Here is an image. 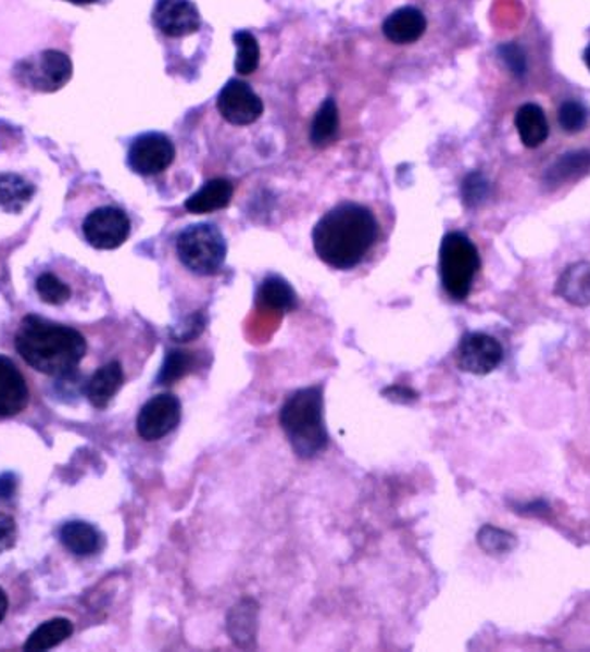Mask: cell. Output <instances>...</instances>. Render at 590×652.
Masks as SVG:
<instances>
[{"mask_svg": "<svg viewBox=\"0 0 590 652\" xmlns=\"http://www.w3.org/2000/svg\"><path fill=\"white\" fill-rule=\"evenodd\" d=\"M378 225L369 209L360 203L336 205L313 228V247L318 259L335 269L360 265L377 241Z\"/></svg>", "mask_w": 590, "mask_h": 652, "instance_id": "6da1fadb", "label": "cell"}, {"mask_svg": "<svg viewBox=\"0 0 590 652\" xmlns=\"http://www.w3.org/2000/svg\"><path fill=\"white\" fill-rule=\"evenodd\" d=\"M15 347L25 363L50 377H72L87 352L81 333L36 315L20 324Z\"/></svg>", "mask_w": 590, "mask_h": 652, "instance_id": "7a4b0ae2", "label": "cell"}, {"mask_svg": "<svg viewBox=\"0 0 590 652\" xmlns=\"http://www.w3.org/2000/svg\"><path fill=\"white\" fill-rule=\"evenodd\" d=\"M279 425L301 459H313L326 450L329 437L324 425V397L321 388L299 389L279 411Z\"/></svg>", "mask_w": 590, "mask_h": 652, "instance_id": "3957f363", "label": "cell"}, {"mask_svg": "<svg viewBox=\"0 0 590 652\" xmlns=\"http://www.w3.org/2000/svg\"><path fill=\"white\" fill-rule=\"evenodd\" d=\"M440 279L449 298L463 301L473 289L479 271V253L465 234L451 233L440 244Z\"/></svg>", "mask_w": 590, "mask_h": 652, "instance_id": "277c9868", "label": "cell"}, {"mask_svg": "<svg viewBox=\"0 0 590 652\" xmlns=\"http://www.w3.org/2000/svg\"><path fill=\"white\" fill-rule=\"evenodd\" d=\"M177 255L194 275H217L227 259V241L214 225H191L177 237Z\"/></svg>", "mask_w": 590, "mask_h": 652, "instance_id": "5b68a950", "label": "cell"}, {"mask_svg": "<svg viewBox=\"0 0 590 652\" xmlns=\"http://www.w3.org/2000/svg\"><path fill=\"white\" fill-rule=\"evenodd\" d=\"M72 75V59L59 50H45L38 58L20 62L15 70L16 80L38 92H55L62 89Z\"/></svg>", "mask_w": 590, "mask_h": 652, "instance_id": "8992f818", "label": "cell"}, {"mask_svg": "<svg viewBox=\"0 0 590 652\" xmlns=\"http://www.w3.org/2000/svg\"><path fill=\"white\" fill-rule=\"evenodd\" d=\"M131 223L123 209L104 205L96 209L84 222V236L96 250H115L128 241Z\"/></svg>", "mask_w": 590, "mask_h": 652, "instance_id": "52a82bcc", "label": "cell"}, {"mask_svg": "<svg viewBox=\"0 0 590 652\" xmlns=\"http://www.w3.org/2000/svg\"><path fill=\"white\" fill-rule=\"evenodd\" d=\"M180 416H183V406L179 398L171 392H161L152 397L138 412V435L147 442L163 439L179 426Z\"/></svg>", "mask_w": 590, "mask_h": 652, "instance_id": "ba28073f", "label": "cell"}, {"mask_svg": "<svg viewBox=\"0 0 590 652\" xmlns=\"http://www.w3.org/2000/svg\"><path fill=\"white\" fill-rule=\"evenodd\" d=\"M175 158V147L163 133H146L133 140L128 152V163L138 175H158L171 166Z\"/></svg>", "mask_w": 590, "mask_h": 652, "instance_id": "9c48e42d", "label": "cell"}, {"mask_svg": "<svg viewBox=\"0 0 590 652\" xmlns=\"http://www.w3.org/2000/svg\"><path fill=\"white\" fill-rule=\"evenodd\" d=\"M504 360V349L493 336L468 333L459 346V366L473 375H488L499 368Z\"/></svg>", "mask_w": 590, "mask_h": 652, "instance_id": "30bf717a", "label": "cell"}, {"mask_svg": "<svg viewBox=\"0 0 590 652\" xmlns=\"http://www.w3.org/2000/svg\"><path fill=\"white\" fill-rule=\"evenodd\" d=\"M217 110L227 123L248 126L264 114V103L246 82L230 80L217 96Z\"/></svg>", "mask_w": 590, "mask_h": 652, "instance_id": "8fae6325", "label": "cell"}, {"mask_svg": "<svg viewBox=\"0 0 590 652\" xmlns=\"http://www.w3.org/2000/svg\"><path fill=\"white\" fill-rule=\"evenodd\" d=\"M152 20L171 38H183L200 29V15L191 0H158Z\"/></svg>", "mask_w": 590, "mask_h": 652, "instance_id": "7c38bea8", "label": "cell"}, {"mask_svg": "<svg viewBox=\"0 0 590 652\" xmlns=\"http://www.w3.org/2000/svg\"><path fill=\"white\" fill-rule=\"evenodd\" d=\"M29 403V388L15 363L0 355V417H13Z\"/></svg>", "mask_w": 590, "mask_h": 652, "instance_id": "4fadbf2b", "label": "cell"}, {"mask_svg": "<svg viewBox=\"0 0 590 652\" xmlns=\"http://www.w3.org/2000/svg\"><path fill=\"white\" fill-rule=\"evenodd\" d=\"M382 30L391 43H416L425 34L426 18L417 8H400L386 18Z\"/></svg>", "mask_w": 590, "mask_h": 652, "instance_id": "5bb4252c", "label": "cell"}, {"mask_svg": "<svg viewBox=\"0 0 590 652\" xmlns=\"http://www.w3.org/2000/svg\"><path fill=\"white\" fill-rule=\"evenodd\" d=\"M555 293L573 306H590V262L567 265L557 279Z\"/></svg>", "mask_w": 590, "mask_h": 652, "instance_id": "9a60e30c", "label": "cell"}, {"mask_svg": "<svg viewBox=\"0 0 590 652\" xmlns=\"http://www.w3.org/2000/svg\"><path fill=\"white\" fill-rule=\"evenodd\" d=\"M124 386V369L123 364L118 361H112L101 366L89 384H87V398L96 409H106L110 402L114 400L115 394L121 391Z\"/></svg>", "mask_w": 590, "mask_h": 652, "instance_id": "2e32d148", "label": "cell"}, {"mask_svg": "<svg viewBox=\"0 0 590 652\" xmlns=\"http://www.w3.org/2000/svg\"><path fill=\"white\" fill-rule=\"evenodd\" d=\"M61 541L73 555L90 557L104 547V538L95 525L87 522H67L61 529Z\"/></svg>", "mask_w": 590, "mask_h": 652, "instance_id": "e0dca14e", "label": "cell"}, {"mask_svg": "<svg viewBox=\"0 0 590 652\" xmlns=\"http://www.w3.org/2000/svg\"><path fill=\"white\" fill-rule=\"evenodd\" d=\"M590 172V151H572L562 154L544 174L543 183L548 189H557L561 186L580 179Z\"/></svg>", "mask_w": 590, "mask_h": 652, "instance_id": "ac0fdd59", "label": "cell"}, {"mask_svg": "<svg viewBox=\"0 0 590 652\" xmlns=\"http://www.w3.org/2000/svg\"><path fill=\"white\" fill-rule=\"evenodd\" d=\"M234 195V186L230 180L217 179L209 180L197 193L191 195L186 200L185 208L191 214H208L227 208Z\"/></svg>", "mask_w": 590, "mask_h": 652, "instance_id": "d6986e66", "label": "cell"}, {"mask_svg": "<svg viewBox=\"0 0 590 652\" xmlns=\"http://www.w3.org/2000/svg\"><path fill=\"white\" fill-rule=\"evenodd\" d=\"M256 617H259V605L253 600H242L228 612L227 628L231 640L237 645H250L255 640Z\"/></svg>", "mask_w": 590, "mask_h": 652, "instance_id": "ffe728a7", "label": "cell"}, {"mask_svg": "<svg viewBox=\"0 0 590 652\" xmlns=\"http://www.w3.org/2000/svg\"><path fill=\"white\" fill-rule=\"evenodd\" d=\"M515 124L522 142L530 149L544 143L548 133H550L547 115L538 104L527 103L519 106L518 112H516Z\"/></svg>", "mask_w": 590, "mask_h": 652, "instance_id": "44dd1931", "label": "cell"}, {"mask_svg": "<svg viewBox=\"0 0 590 652\" xmlns=\"http://www.w3.org/2000/svg\"><path fill=\"white\" fill-rule=\"evenodd\" d=\"M256 301L260 306L279 313L292 312L293 308L298 306V296L290 284L279 276H269L262 281L256 292Z\"/></svg>", "mask_w": 590, "mask_h": 652, "instance_id": "7402d4cb", "label": "cell"}, {"mask_svg": "<svg viewBox=\"0 0 590 652\" xmlns=\"http://www.w3.org/2000/svg\"><path fill=\"white\" fill-rule=\"evenodd\" d=\"M36 188L16 174H0V209L20 213L33 200Z\"/></svg>", "mask_w": 590, "mask_h": 652, "instance_id": "603a6c76", "label": "cell"}, {"mask_svg": "<svg viewBox=\"0 0 590 652\" xmlns=\"http://www.w3.org/2000/svg\"><path fill=\"white\" fill-rule=\"evenodd\" d=\"M72 635V620L58 617V619L47 620L34 629L30 637L27 638V642L24 643V649L25 651H48V649L58 648L59 643L64 642Z\"/></svg>", "mask_w": 590, "mask_h": 652, "instance_id": "cb8c5ba5", "label": "cell"}, {"mask_svg": "<svg viewBox=\"0 0 590 652\" xmlns=\"http://www.w3.org/2000/svg\"><path fill=\"white\" fill-rule=\"evenodd\" d=\"M338 126H340L338 106H336L335 100L329 98L321 104L317 115L313 118L312 131H310V140L313 146L324 147L331 143L336 138Z\"/></svg>", "mask_w": 590, "mask_h": 652, "instance_id": "d4e9b609", "label": "cell"}, {"mask_svg": "<svg viewBox=\"0 0 590 652\" xmlns=\"http://www.w3.org/2000/svg\"><path fill=\"white\" fill-rule=\"evenodd\" d=\"M477 544L481 547L482 552L488 555H505L518 547V539L507 530L499 529L495 525H482L477 532Z\"/></svg>", "mask_w": 590, "mask_h": 652, "instance_id": "484cf974", "label": "cell"}, {"mask_svg": "<svg viewBox=\"0 0 590 652\" xmlns=\"http://www.w3.org/2000/svg\"><path fill=\"white\" fill-rule=\"evenodd\" d=\"M237 47L236 72L246 76L256 72L260 62V47L255 36L246 30L234 34Z\"/></svg>", "mask_w": 590, "mask_h": 652, "instance_id": "4316f807", "label": "cell"}, {"mask_svg": "<svg viewBox=\"0 0 590 652\" xmlns=\"http://www.w3.org/2000/svg\"><path fill=\"white\" fill-rule=\"evenodd\" d=\"M191 366H193V355L186 350H171L166 352L165 363L161 366L156 383L160 386H171L186 377L191 372Z\"/></svg>", "mask_w": 590, "mask_h": 652, "instance_id": "83f0119b", "label": "cell"}, {"mask_svg": "<svg viewBox=\"0 0 590 652\" xmlns=\"http://www.w3.org/2000/svg\"><path fill=\"white\" fill-rule=\"evenodd\" d=\"M36 290H38L39 298L43 299L45 303L53 304V306L67 303L72 298L70 287L62 284L61 279L52 273H45V275L39 276L38 281H36Z\"/></svg>", "mask_w": 590, "mask_h": 652, "instance_id": "f1b7e54d", "label": "cell"}, {"mask_svg": "<svg viewBox=\"0 0 590 652\" xmlns=\"http://www.w3.org/2000/svg\"><path fill=\"white\" fill-rule=\"evenodd\" d=\"M462 191L463 202L467 203L468 208H477L487 200L490 188H488V180L485 179V175L473 172L463 180Z\"/></svg>", "mask_w": 590, "mask_h": 652, "instance_id": "f546056e", "label": "cell"}, {"mask_svg": "<svg viewBox=\"0 0 590 652\" xmlns=\"http://www.w3.org/2000/svg\"><path fill=\"white\" fill-rule=\"evenodd\" d=\"M587 118H589L587 110L576 101H566L558 109V123L566 131H581L587 126Z\"/></svg>", "mask_w": 590, "mask_h": 652, "instance_id": "4dcf8cb0", "label": "cell"}, {"mask_svg": "<svg viewBox=\"0 0 590 652\" xmlns=\"http://www.w3.org/2000/svg\"><path fill=\"white\" fill-rule=\"evenodd\" d=\"M499 58L504 62L505 67L510 70L511 73H515L516 76H524L525 70H527V59H525V53L518 45L507 43L499 47Z\"/></svg>", "mask_w": 590, "mask_h": 652, "instance_id": "1f68e13d", "label": "cell"}, {"mask_svg": "<svg viewBox=\"0 0 590 652\" xmlns=\"http://www.w3.org/2000/svg\"><path fill=\"white\" fill-rule=\"evenodd\" d=\"M18 538V529L13 516L0 513V553L8 552L16 544Z\"/></svg>", "mask_w": 590, "mask_h": 652, "instance_id": "d6a6232c", "label": "cell"}, {"mask_svg": "<svg viewBox=\"0 0 590 652\" xmlns=\"http://www.w3.org/2000/svg\"><path fill=\"white\" fill-rule=\"evenodd\" d=\"M203 327H205V317H203L202 313H194L191 317L186 318L185 324L180 327V331L175 335V338H177V341L193 340V338L200 336Z\"/></svg>", "mask_w": 590, "mask_h": 652, "instance_id": "836d02e7", "label": "cell"}, {"mask_svg": "<svg viewBox=\"0 0 590 652\" xmlns=\"http://www.w3.org/2000/svg\"><path fill=\"white\" fill-rule=\"evenodd\" d=\"M513 510L524 516H548L552 513V507L544 501H532L529 504H513Z\"/></svg>", "mask_w": 590, "mask_h": 652, "instance_id": "e575fe53", "label": "cell"}, {"mask_svg": "<svg viewBox=\"0 0 590 652\" xmlns=\"http://www.w3.org/2000/svg\"><path fill=\"white\" fill-rule=\"evenodd\" d=\"M18 479L15 474L5 473L0 476V499H11L15 496Z\"/></svg>", "mask_w": 590, "mask_h": 652, "instance_id": "d590c367", "label": "cell"}, {"mask_svg": "<svg viewBox=\"0 0 590 652\" xmlns=\"http://www.w3.org/2000/svg\"><path fill=\"white\" fill-rule=\"evenodd\" d=\"M384 392H392V394H397V397H391L392 400H397V402H400V400H403V402H409V400H416L417 394L414 391H411V389H406V388H389L386 389V391Z\"/></svg>", "mask_w": 590, "mask_h": 652, "instance_id": "8d00e7d4", "label": "cell"}, {"mask_svg": "<svg viewBox=\"0 0 590 652\" xmlns=\"http://www.w3.org/2000/svg\"><path fill=\"white\" fill-rule=\"evenodd\" d=\"M8 606H10V601H8V594H5L4 589L0 587V623L4 620L5 614H8Z\"/></svg>", "mask_w": 590, "mask_h": 652, "instance_id": "74e56055", "label": "cell"}, {"mask_svg": "<svg viewBox=\"0 0 590 652\" xmlns=\"http://www.w3.org/2000/svg\"><path fill=\"white\" fill-rule=\"evenodd\" d=\"M66 2H72V4L76 5H87L95 4V2H98V0H66Z\"/></svg>", "mask_w": 590, "mask_h": 652, "instance_id": "f35d334b", "label": "cell"}, {"mask_svg": "<svg viewBox=\"0 0 590 652\" xmlns=\"http://www.w3.org/2000/svg\"><path fill=\"white\" fill-rule=\"evenodd\" d=\"M583 61H586L587 67H589L590 72V45L587 47L586 53H583Z\"/></svg>", "mask_w": 590, "mask_h": 652, "instance_id": "ab89813d", "label": "cell"}]
</instances>
